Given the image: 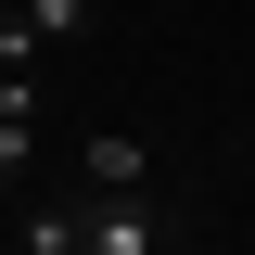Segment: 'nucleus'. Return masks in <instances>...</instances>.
Wrapping results in <instances>:
<instances>
[{
    "label": "nucleus",
    "mask_w": 255,
    "mask_h": 255,
    "mask_svg": "<svg viewBox=\"0 0 255 255\" xmlns=\"http://www.w3.org/2000/svg\"><path fill=\"white\" fill-rule=\"evenodd\" d=\"M179 230H166L153 191H90V255H166Z\"/></svg>",
    "instance_id": "1"
},
{
    "label": "nucleus",
    "mask_w": 255,
    "mask_h": 255,
    "mask_svg": "<svg viewBox=\"0 0 255 255\" xmlns=\"http://www.w3.org/2000/svg\"><path fill=\"white\" fill-rule=\"evenodd\" d=\"M0 26H26L38 51H64V38H90V26H102V0H13Z\"/></svg>",
    "instance_id": "4"
},
{
    "label": "nucleus",
    "mask_w": 255,
    "mask_h": 255,
    "mask_svg": "<svg viewBox=\"0 0 255 255\" xmlns=\"http://www.w3.org/2000/svg\"><path fill=\"white\" fill-rule=\"evenodd\" d=\"M13 255H90V191L77 204H13Z\"/></svg>",
    "instance_id": "3"
},
{
    "label": "nucleus",
    "mask_w": 255,
    "mask_h": 255,
    "mask_svg": "<svg viewBox=\"0 0 255 255\" xmlns=\"http://www.w3.org/2000/svg\"><path fill=\"white\" fill-rule=\"evenodd\" d=\"M77 191H153V140L140 128H90L77 140Z\"/></svg>",
    "instance_id": "2"
}]
</instances>
